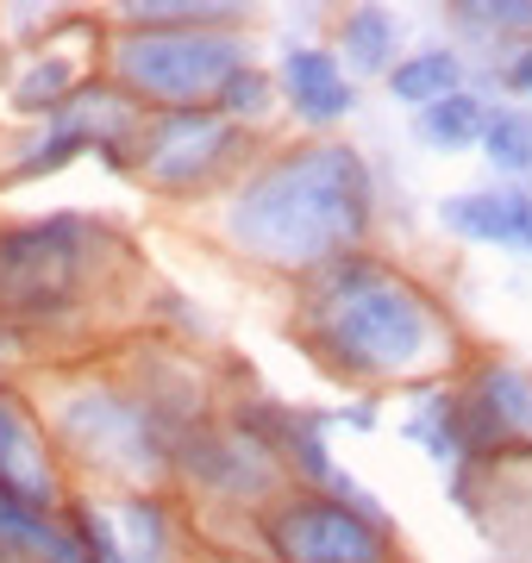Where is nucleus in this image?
I'll return each instance as SVG.
<instances>
[{
  "label": "nucleus",
  "mask_w": 532,
  "mask_h": 563,
  "mask_svg": "<svg viewBox=\"0 0 532 563\" xmlns=\"http://www.w3.org/2000/svg\"><path fill=\"white\" fill-rule=\"evenodd\" d=\"M132 32H220L239 20V7H188V0H138L125 7Z\"/></svg>",
  "instance_id": "obj_15"
},
{
  "label": "nucleus",
  "mask_w": 532,
  "mask_h": 563,
  "mask_svg": "<svg viewBox=\"0 0 532 563\" xmlns=\"http://www.w3.org/2000/svg\"><path fill=\"white\" fill-rule=\"evenodd\" d=\"M457 20L476 25V32H532V0H464Z\"/></svg>",
  "instance_id": "obj_20"
},
{
  "label": "nucleus",
  "mask_w": 532,
  "mask_h": 563,
  "mask_svg": "<svg viewBox=\"0 0 532 563\" xmlns=\"http://www.w3.org/2000/svg\"><path fill=\"white\" fill-rule=\"evenodd\" d=\"M439 225L470 244H527L532 251V201L520 188H476L439 201Z\"/></svg>",
  "instance_id": "obj_10"
},
{
  "label": "nucleus",
  "mask_w": 532,
  "mask_h": 563,
  "mask_svg": "<svg viewBox=\"0 0 532 563\" xmlns=\"http://www.w3.org/2000/svg\"><path fill=\"white\" fill-rule=\"evenodd\" d=\"M276 551L288 563H389V526L345 501H295L276 514Z\"/></svg>",
  "instance_id": "obj_5"
},
{
  "label": "nucleus",
  "mask_w": 532,
  "mask_h": 563,
  "mask_svg": "<svg viewBox=\"0 0 532 563\" xmlns=\"http://www.w3.org/2000/svg\"><path fill=\"white\" fill-rule=\"evenodd\" d=\"M82 276V220H44L0 232V307L57 313Z\"/></svg>",
  "instance_id": "obj_4"
},
{
  "label": "nucleus",
  "mask_w": 532,
  "mask_h": 563,
  "mask_svg": "<svg viewBox=\"0 0 532 563\" xmlns=\"http://www.w3.org/2000/svg\"><path fill=\"white\" fill-rule=\"evenodd\" d=\"M120 526H125L120 563H157V558H164V507H157V501H125L120 507Z\"/></svg>",
  "instance_id": "obj_19"
},
{
  "label": "nucleus",
  "mask_w": 532,
  "mask_h": 563,
  "mask_svg": "<svg viewBox=\"0 0 532 563\" xmlns=\"http://www.w3.org/2000/svg\"><path fill=\"white\" fill-rule=\"evenodd\" d=\"M457 81H464V63L451 57V51H420V57H401L389 69L395 101H408V107L445 101V95H457Z\"/></svg>",
  "instance_id": "obj_12"
},
{
  "label": "nucleus",
  "mask_w": 532,
  "mask_h": 563,
  "mask_svg": "<svg viewBox=\"0 0 532 563\" xmlns=\"http://www.w3.org/2000/svg\"><path fill=\"white\" fill-rule=\"evenodd\" d=\"M63 432L88 451V463L101 457L113 470H138V463H157V439L144 426V407L125 401H76L63 413Z\"/></svg>",
  "instance_id": "obj_8"
},
{
  "label": "nucleus",
  "mask_w": 532,
  "mask_h": 563,
  "mask_svg": "<svg viewBox=\"0 0 532 563\" xmlns=\"http://www.w3.org/2000/svg\"><path fill=\"white\" fill-rule=\"evenodd\" d=\"M282 81L288 95H295V107L308 113V120H345L351 107H357V88L345 81V69H339V57L332 51H288L282 63Z\"/></svg>",
  "instance_id": "obj_11"
},
{
  "label": "nucleus",
  "mask_w": 532,
  "mask_h": 563,
  "mask_svg": "<svg viewBox=\"0 0 532 563\" xmlns=\"http://www.w3.org/2000/svg\"><path fill=\"white\" fill-rule=\"evenodd\" d=\"M245 63L232 32H132L120 38V76L151 101H201Z\"/></svg>",
  "instance_id": "obj_3"
},
{
  "label": "nucleus",
  "mask_w": 532,
  "mask_h": 563,
  "mask_svg": "<svg viewBox=\"0 0 532 563\" xmlns=\"http://www.w3.org/2000/svg\"><path fill=\"white\" fill-rule=\"evenodd\" d=\"M483 151H489L495 169H508V176H520V169H532V113H489V132H483Z\"/></svg>",
  "instance_id": "obj_17"
},
{
  "label": "nucleus",
  "mask_w": 532,
  "mask_h": 563,
  "mask_svg": "<svg viewBox=\"0 0 532 563\" xmlns=\"http://www.w3.org/2000/svg\"><path fill=\"white\" fill-rule=\"evenodd\" d=\"M313 344L357 376H408L432 357L439 320L408 282L383 276L369 263H345L313 301Z\"/></svg>",
  "instance_id": "obj_2"
},
{
  "label": "nucleus",
  "mask_w": 532,
  "mask_h": 563,
  "mask_svg": "<svg viewBox=\"0 0 532 563\" xmlns=\"http://www.w3.org/2000/svg\"><path fill=\"white\" fill-rule=\"evenodd\" d=\"M220 107L232 113V120H245V113H264V107H269V81L257 76L251 63H239V69L220 81Z\"/></svg>",
  "instance_id": "obj_21"
},
{
  "label": "nucleus",
  "mask_w": 532,
  "mask_h": 563,
  "mask_svg": "<svg viewBox=\"0 0 532 563\" xmlns=\"http://www.w3.org/2000/svg\"><path fill=\"white\" fill-rule=\"evenodd\" d=\"M0 501L25 507V514H51V501H57V476H51L38 426L7 395H0Z\"/></svg>",
  "instance_id": "obj_9"
},
{
  "label": "nucleus",
  "mask_w": 532,
  "mask_h": 563,
  "mask_svg": "<svg viewBox=\"0 0 532 563\" xmlns=\"http://www.w3.org/2000/svg\"><path fill=\"white\" fill-rule=\"evenodd\" d=\"M369 220V176L364 157L345 144H313L295 157L269 163L264 176L245 181L232 207V239L251 257L282 263V269H313L357 244Z\"/></svg>",
  "instance_id": "obj_1"
},
{
  "label": "nucleus",
  "mask_w": 532,
  "mask_h": 563,
  "mask_svg": "<svg viewBox=\"0 0 532 563\" xmlns=\"http://www.w3.org/2000/svg\"><path fill=\"white\" fill-rule=\"evenodd\" d=\"M508 88H513V95H532V44L508 63Z\"/></svg>",
  "instance_id": "obj_22"
},
{
  "label": "nucleus",
  "mask_w": 532,
  "mask_h": 563,
  "mask_svg": "<svg viewBox=\"0 0 532 563\" xmlns=\"http://www.w3.org/2000/svg\"><path fill=\"white\" fill-rule=\"evenodd\" d=\"M457 420H464V444L532 439V376L513 363H489L476 376L470 401L457 407Z\"/></svg>",
  "instance_id": "obj_7"
},
{
  "label": "nucleus",
  "mask_w": 532,
  "mask_h": 563,
  "mask_svg": "<svg viewBox=\"0 0 532 563\" xmlns=\"http://www.w3.org/2000/svg\"><path fill=\"white\" fill-rule=\"evenodd\" d=\"M188 470H201L207 483H225V488H239V495H264L269 483V470L257 463V451H232V444H188Z\"/></svg>",
  "instance_id": "obj_16"
},
{
  "label": "nucleus",
  "mask_w": 532,
  "mask_h": 563,
  "mask_svg": "<svg viewBox=\"0 0 532 563\" xmlns=\"http://www.w3.org/2000/svg\"><path fill=\"white\" fill-rule=\"evenodd\" d=\"M69 88H76V69H69L63 57H44V63H32V69L20 76L13 107H20V113H57Z\"/></svg>",
  "instance_id": "obj_18"
},
{
  "label": "nucleus",
  "mask_w": 532,
  "mask_h": 563,
  "mask_svg": "<svg viewBox=\"0 0 532 563\" xmlns=\"http://www.w3.org/2000/svg\"><path fill=\"white\" fill-rule=\"evenodd\" d=\"M232 151H239L232 120L207 113V107H176V113L157 120V132L144 139V169L157 181H169V188H182V181L213 176Z\"/></svg>",
  "instance_id": "obj_6"
},
{
  "label": "nucleus",
  "mask_w": 532,
  "mask_h": 563,
  "mask_svg": "<svg viewBox=\"0 0 532 563\" xmlns=\"http://www.w3.org/2000/svg\"><path fill=\"white\" fill-rule=\"evenodd\" d=\"M489 132V107L476 101V95H445V101L420 107V139L439 144V151H464V144H483Z\"/></svg>",
  "instance_id": "obj_13"
},
{
  "label": "nucleus",
  "mask_w": 532,
  "mask_h": 563,
  "mask_svg": "<svg viewBox=\"0 0 532 563\" xmlns=\"http://www.w3.org/2000/svg\"><path fill=\"white\" fill-rule=\"evenodd\" d=\"M345 57L357 63V69H389L395 44H401V20H395L389 7H357V13H345Z\"/></svg>",
  "instance_id": "obj_14"
}]
</instances>
